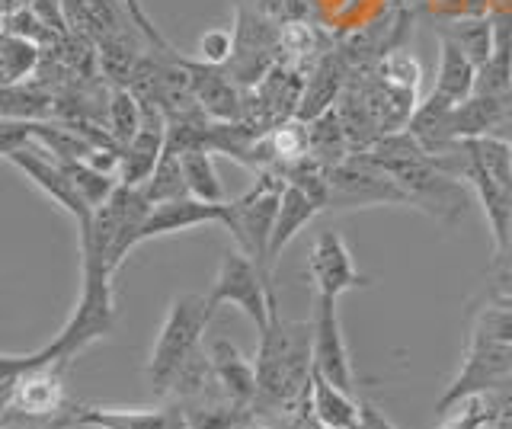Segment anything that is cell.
I'll return each instance as SVG.
<instances>
[{"label":"cell","instance_id":"6da1fadb","mask_svg":"<svg viewBox=\"0 0 512 429\" xmlns=\"http://www.w3.org/2000/svg\"><path fill=\"white\" fill-rule=\"evenodd\" d=\"M375 164L397 180V186L407 193V202L413 209L426 212L442 228H455L458 221L471 209V186L452 177L439 161L432 157L420 141L407 129L381 135L372 151H365Z\"/></svg>","mask_w":512,"mask_h":429},{"label":"cell","instance_id":"7a4b0ae2","mask_svg":"<svg viewBox=\"0 0 512 429\" xmlns=\"http://www.w3.org/2000/svg\"><path fill=\"white\" fill-rule=\"evenodd\" d=\"M256 410H288L311 391L314 349L311 321H282L276 292L269 298V324L260 330L256 346Z\"/></svg>","mask_w":512,"mask_h":429},{"label":"cell","instance_id":"3957f363","mask_svg":"<svg viewBox=\"0 0 512 429\" xmlns=\"http://www.w3.org/2000/svg\"><path fill=\"white\" fill-rule=\"evenodd\" d=\"M112 269L93 247L80 244V298L71 317L58 330V337L42 346L45 362L68 365L90 349L93 343L106 340L116 327V295H112Z\"/></svg>","mask_w":512,"mask_h":429},{"label":"cell","instance_id":"277c9868","mask_svg":"<svg viewBox=\"0 0 512 429\" xmlns=\"http://www.w3.org/2000/svg\"><path fill=\"white\" fill-rule=\"evenodd\" d=\"M212 311H208L205 295H176L167 308L164 324L151 346L148 359V385L157 397H167L176 375L183 365L202 349V333L212 324Z\"/></svg>","mask_w":512,"mask_h":429},{"label":"cell","instance_id":"5b68a950","mask_svg":"<svg viewBox=\"0 0 512 429\" xmlns=\"http://www.w3.org/2000/svg\"><path fill=\"white\" fill-rule=\"evenodd\" d=\"M151 212V202L144 199L138 186L119 183L100 209H93V218L87 228L80 231V244L93 247L100 257L109 263V269H116L125 263V257L138 247V231L144 225V218Z\"/></svg>","mask_w":512,"mask_h":429},{"label":"cell","instance_id":"8992f818","mask_svg":"<svg viewBox=\"0 0 512 429\" xmlns=\"http://www.w3.org/2000/svg\"><path fill=\"white\" fill-rule=\"evenodd\" d=\"M285 189V173L279 170H256V180L244 196L228 202V228L234 234L237 247L250 253L266 273L272 276L269 266V241L272 228H276L279 202Z\"/></svg>","mask_w":512,"mask_h":429},{"label":"cell","instance_id":"52a82bcc","mask_svg":"<svg viewBox=\"0 0 512 429\" xmlns=\"http://www.w3.org/2000/svg\"><path fill=\"white\" fill-rule=\"evenodd\" d=\"M512 394V343H500L480 333H468L464 346V362L452 385L436 401V413H445L468 397H487V394Z\"/></svg>","mask_w":512,"mask_h":429},{"label":"cell","instance_id":"ba28073f","mask_svg":"<svg viewBox=\"0 0 512 429\" xmlns=\"http://www.w3.org/2000/svg\"><path fill=\"white\" fill-rule=\"evenodd\" d=\"M375 205H410L407 193L381 164H375L368 154H349L340 164L327 167L330 212H356L375 209Z\"/></svg>","mask_w":512,"mask_h":429},{"label":"cell","instance_id":"9c48e42d","mask_svg":"<svg viewBox=\"0 0 512 429\" xmlns=\"http://www.w3.org/2000/svg\"><path fill=\"white\" fill-rule=\"evenodd\" d=\"M269 279L272 276L250 257V253H244L240 247L224 250L215 282L205 295L208 311L215 314L221 305H237L256 324V330H263L269 324V298H272Z\"/></svg>","mask_w":512,"mask_h":429},{"label":"cell","instance_id":"30bf717a","mask_svg":"<svg viewBox=\"0 0 512 429\" xmlns=\"http://www.w3.org/2000/svg\"><path fill=\"white\" fill-rule=\"evenodd\" d=\"M340 298L320 295L314 292V314H311V349H314V372L333 381L336 388L343 391H356V372H352V359H349V346L343 337V324H340V308H336Z\"/></svg>","mask_w":512,"mask_h":429},{"label":"cell","instance_id":"8fae6325","mask_svg":"<svg viewBox=\"0 0 512 429\" xmlns=\"http://www.w3.org/2000/svg\"><path fill=\"white\" fill-rule=\"evenodd\" d=\"M7 161L23 173V177L39 189V193L45 199H52L61 212H68L74 221H77V228H87L90 225V218H93V209L84 202V196L77 193V186L74 180L68 177V170L61 167V161H55L52 154H48L45 148L39 145H29L23 151H16L10 154Z\"/></svg>","mask_w":512,"mask_h":429},{"label":"cell","instance_id":"7c38bea8","mask_svg":"<svg viewBox=\"0 0 512 429\" xmlns=\"http://www.w3.org/2000/svg\"><path fill=\"white\" fill-rule=\"evenodd\" d=\"M308 276H311L314 292L330 295V298H340L346 292L372 285V279L362 276L356 263H352V253L343 241V234L333 228L320 231L314 237L311 253H308Z\"/></svg>","mask_w":512,"mask_h":429},{"label":"cell","instance_id":"4fadbf2b","mask_svg":"<svg viewBox=\"0 0 512 429\" xmlns=\"http://www.w3.org/2000/svg\"><path fill=\"white\" fill-rule=\"evenodd\" d=\"M68 426H84V429H189L186 413L176 401H164L157 407L71 404Z\"/></svg>","mask_w":512,"mask_h":429},{"label":"cell","instance_id":"5bb4252c","mask_svg":"<svg viewBox=\"0 0 512 429\" xmlns=\"http://www.w3.org/2000/svg\"><path fill=\"white\" fill-rule=\"evenodd\" d=\"M202 225H228V202H202L196 196H183L151 205V212L138 231V247L154 241V237L180 234Z\"/></svg>","mask_w":512,"mask_h":429},{"label":"cell","instance_id":"9a60e30c","mask_svg":"<svg viewBox=\"0 0 512 429\" xmlns=\"http://www.w3.org/2000/svg\"><path fill=\"white\" fill-rule=\"evenodd\" d=\"M186 68L192 77V93H196V100L208 113V119L218 122L244 119V97H240V87L234 84L228 68L205 65V61H192V58H186Z\"/></svg>","mask_w":512,"mask_h":429},{"label":"cell","instance_id":"2e32d148","mask_svg":"<svg viewBox=\"0 0 512 429\" xmlns=\"http://www.w3.org/2000/svg\"><path fill=\"white\" fill-rule=\"evenodd\" d=\"M208 362H212L215 381L224 391V397H231L234 404L253 410L256 391H260V385H256V365L224 337H218L212 346H208Z\"/></svg>","mask_w":512,"mask_h":429},{"label":"cell","instance_id":"e0dca14e","mask_svg":"<svg viewBox=\"0 0 512 429\" xmlns=\"http://www.w3.org/2000/svg\"><path fill=\"white\" fill-rule=\"evenodd\" d=\"M317 212H324V202L311 196L308 189L298 183H288L282 189V202H279V215H276V228H272V241H269V266H276L282 250L298 237V231L314 221Z\"/></svg>","mask_w":512,"mask_h":429},{"label":"cell","instance_id":"ac0fdd59","mask_svg":"<svg viewBox=\"0 0 512 429\" xmlns=\"http://www.w3.org/2000/svg\"><path fill=\"white\" fill-rule=\"evenodd\" d=\"M167 145V122L164 119H141V132L128 141L119 157V183L141 186L151 177L160 154Z\"/></svg>","mask_w":512,"mask_h":429},{"label":"cell","instance_id":"d6986e66","mask_svg":"<svg viewBox=\"0 0 512 429\" xmlns=\"http://www.w3.org/2000/svg\"><path fill=\"white\" fill-rule=\"evenodd\" d=\"M452 109L455 100L442 97L439 90H432L423 103L413 106V113L407 119V132L420 141L429 154H442L455 145L452 138Z\"/></svg>","mask_w":512,"mask_h":429},{"label":"cell","instance_id":"ffe728a7","mask_svg":"<svg viewBox=\"0 0 512 429\" xmlns=\"http://www.w3.org/2000/svg\"><path fill=\"white\" fill-rule=\"evenodd\" d=\"M308 410L324 429H359L362 423V404L352 401V394L336 388L324 375H311L308 391Z\"/></svg>","mask_w":512,"mask_h":429},{"label":"cell","instance_id":"44dd1931","mask_svg":"<svg viewBox=\"0 0 512 429\" xmlns=\"http://www.w3.org/2000/svg\"><path fill=\"white\" fill-rule=\"evenodd\" d=\"M55 116V87L45 84L42 77L0 87V119H20V122H45Z\"/></svg>","mask_w":512,"mask_h":429},{"label":"cell","instance_id":"7402d4cb","mask_svg":"<svg viewBox=\"0 0 512 429\" xmlns=\"http://www.w3.org/2000/svg\"><path fill=\"white\" fill-rule=\"evenodd\" d=\"M477 87V65L464 55L452 39L439 36V77H436V90L442 97L464 103L474 97Z\"/></svg>","mask_w":512,"mask_h":429},{"label":"cell","instance_id":"603a6c76","mask_svg":"<svg viewBox=\"0 0 512 429\" xmlns=\"http://www.w3.org/2000/svg\"><path fill=\"white\" fill-rule=\"evenodd\" d=\"M340 87H343V68H340V61H336V58L317 61L314 77L301 90V103H298L295 119L314 122L317 116H324L327 109H333L336 100H340Z\"/></svg>","mask_w":512,"mask_h":429},{"label":"cell","instance_id":"cb8c5ba5","mask_svg":"<svg viewBox=\"0 0 512 429\" xmlns=\"http://www.w3.org/2000/svg\"><path fill=\"white\" fill-rule=\"evenodd\" d=\"M42 45L26 36H16L10 29H0V87L20 84L36 77L42 65Z\"/></svg>","mask_w":512,"mask_h":429},{"label":"cell","instance_id":"d4e9b609","mask_svg":"<svg viewBox=\"0 0 512 429\" xmlns=\"http://www.w3.org/2000/svg\"><path fill=\"white\" fill-rule=\"evenodd\" d=\"M436 33L452 39L458 49L468 55L477 71L487 65L490 55H493V23L490 20H477V17H468V20H445L436 26Z\"/></svg>","mask_w":512,"mask_h":429},{"label":"cell","instance_id":"484cf974","mask_svg":"<svg viewBox=\"0 0 512 429\" xmlns=\"http://www.w3.org/2000/svg\"><path fill=\"white\" fill-rule=\"evenodd\" d=\"M106 132L125 148L141 132V103L128 87H112L106 97Z\"/></svg>","mask_w":512,"mask_h":429},{"label":"cell","instance_id":"4316f807","mask_svg":"<svg viewBox=\"0 0 512 429\" xmlns=\"http://www.w3.org/2000/svg\"><path fill=\"white\" fill-rule=\"evenodd\" d=\"M180 164H183L189 196H196L202 202H224V186H221L218 170L212 164V151H205V148L186 151V154H180Z\"/></svg>","mask_w":512,"mask_h":429},{"label":"cell","instance_id":"83f0119b","mask_svg":"<svg viewBox=\"0 0 512 429\" xmlns=\"http://www.w3.org/2000/svg\"><path fill=\"white\" fill-rule=\"evenodd\" d=\"M138 189H141L144 199H148L151 205H160V202H170V199H183V196H189L186 177H183V164H180V154H170V151L160 154V161H157L154 173H151V177L144 180Z\"/></svg>","mask_w":512,"mask_h":429},{"label":"cell","instance_id":"f1b7e54d","mask_svg":"<svg viewBox=\"0 0 512 429\" xmlns=\"http://www.w3.org/2000/svg\"><path fill=\"white\" fill-rule=\"evenodd\" d=\"M269 148H272V157H276V164H295L301 157L311 154V125L301 122V119H285L279 122L276 129L269 135Z\"/></svg>","mask_w":512,"mask_h":429},{"label":"cell","instance_id":"f546056e","mask_svg":"<svg viewBox=\"0 0 512 429\" xmlns=\"http://www.w3.org/2000/svg\"><path fill=\"white\" fill-rule=\"evenodd\" d=\"M471 333H480V337H490V340H500V343H512V301L490 292L487 305L474 308Z\"/></svg>","mask_w":512,"mask_h":429},{"label":"cell","instance_id":"4dcf8cb0","mask_svg":"<svg viewBox=\"0 0 512 429\" xmlns=\"http://www.w3.org/2000/svg\"><path fill=\"white\" fill-rule=\"evenodd\" d=\"M420 77H423L420 61L407 52H397L384 61V81H388V87L407 93V97H413V90L420 87Z\"/></svg>","mask_w":512,"mask_h":429},{"label":"cell","instance_id":"1f68e13d","mask_svg":"<svg viewBox=\"0 0 512 429\" xmlns=\"http://www.w3.org/2000/svg\"><path fill=\"white\" fill-rule=\"evenodd\" d=\"M234 55V29H208V33L199 39V61L205 65H218L224 68Z\"/></svg>","mask_w":512,"mask_h":429},{"label":"cell","instance_id":"d6a6232c","mask_svg":"<svg viewBox=\"0 0 512 429\" xmlns=\"http://www.w3.org/2000/svg\"><path fill=\"white\" fill-rule=\"evenodd\" d=\"M458 407L461 410L442 429H484L496 420V413L487 404V397H468V401L458 404Z\"/></svg>","mask_w":512,"mask_h":429},{"label":"cell","instance_id":"836d02e7","mask_svg":"<svg viewBox=\"0 0 512 429\" xmlns=\"http://www.w3.org/2000/svg\"><path fill=\"white\" fill-rule=\"evenodd\" d=\"M29 145H36V122L0 119V157H10Z\"/></svg>","mask_w":512,"mask_h":429},{"label":"cell","instance_id":"e575fe53","mask_svg":"<svg viewBox=\"0 0 512 429\" xmlns=\"http://www.w3.org/2000/svg\"><path fill=\"white\" fill-rule=\"evenodd\" d=\"M119 4H122V10L128 13V20L135 23V29H138V33H141L144 39L151 42V49H157V52H167V49H170V45H167V39L160 36V29L154 26V20L148 17V10L141 7V0H119Z\"/></svg>","mask_w":512,"mask_h":429},{"label":"cell","instance_id":"d590c367","mask_svg":"<svg viewBox=\"0 0 512 429\" xmlns=\"http://www.w3.org/2000/svg\"><path fill=\"white\" fill-rule=\"evenodd\" d=\"M247 7H253L263 17L276 20V23H298L304 17V4L301 0H244Z\"/></svg>","mask_w":512,"mask_h":429},{"label":"cell","instance_id":"8d00e7d4","mask_svg":"<svg viewBox=\"0 0 512 429\" xmlns=\"http://www.w3.org/2000/svg\"><path fill=\"white\" fill-rule=\"evenodd\" d=\"M359 429H397L375 404H362V423Z\"/></svg>","mask_w":512,"mask_h":429},{"label":"cell","instance_id":"74e56055","mask_svg":"<svg viewBox=\"0 0 512 429\" xmlns=\"http://www.w3.org/2000/svg\"><path fill=\"white\" fill-rule=\"evenodd\" d=\"M493 295H503L512 301V269H496L493 276Z\"/></svg>","mask_w":512,"mask_h":429},{"label":"cell","instance_id":"f35d334b","mask_svg":"<svg viewBox=\"0 0 512 429\" xmlns=\"http://www.w3.org/2000/svg\"><path fill=\"white\" fill-rule=\"evenodd\" d=\"M244 429H276V426H266V423H260V420H250Z\"/></svg>","mask_w":512,"mask_h":429},{"label":"cell","instance_id":"ab89813d","mask_svg":"<svg viewBox=\"0 0 512 429\" xmlns=\"http://www.w3.org/2000/svg\"><path fill=\"white\" fill-rule=\"evenodd\" d=\"M484 429H496V426H493V423H490V426H484Z\"/></svg>","mask_w":512,"mask_h":429}]
</instances>
